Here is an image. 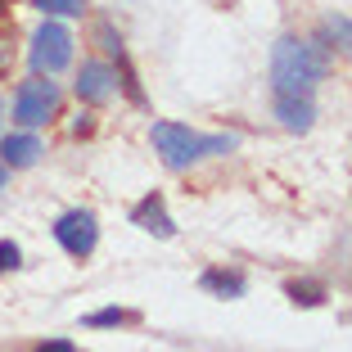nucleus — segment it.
Here are the masks:
<instances>
[{
	"label": "nucleus",
	"mask_w": 352,
	"mask_h": 352,
	"mask_svg": "<svg viewBox=\"0 0 352 352\" xmlns=\"http://www.w3.org/2000/svg\"><path fill=\"white\" fill-rule=\"evenodd\" d=\"M330 68V50L321 41H298V36H280L271 45V86L276 95H311L316 82Z\"/></svg>",
	"instance_id": "obj_1"
},
{
	"label": "nucleus",
	"mask_w": 352,
	"mask_h": 352,
	"mask_svg": "<svg viewBox=\"0 0 352 352\" xmlns=\"http://www.w3.org/2000/svg\"><path fill=\"white\" fill-rule=\"evenodd\" d=\"M154 149L163 154V163L172 167H190L199 163L204 154H230L239 145V135H204V131H190L181 122H154Z\"/></svg>",
	"instance_id": "obj_2"
},
{
	"label": "nucleus",
	"mask_w": 352,
	"mask_h": 352,
	"mask_svg": "<svg viewBox=\"0 0 352 352\" xmlns=\"http://www.w3.org/2000/svg\"><path fill=\"white\" fill-rule=\"evenodd\" d=\"M54 113H59V86L45 73L28 77V82L19 86V95H14V122L19 126H41V122H50Z\"/></svg>",
	"instance_id": "obj_3"
},
{
	"label": "nucleus",
	"mask_w": 352,
	"mask_h": 352,
	"mask_svg": "<svg viewBox=\"0 0 352 352\" xmlns=\"http://www.w3.org/2000/svg\"><path fill=\"white\" fill-rule=\"evenodd\" d=\"M54 239L68 258H91L95 244H100V221H95L91 208H68L54 221Z\"/></svg>",
	"instance_id": "obj_4"
},
{
	"label": "nucleus",
	"mask_w": 352,
	"mask_h": 352,
	"mask_svg": "<svg viewBox=\"0 0 352 352\" xmlns=\"http://www.w3.org/2000/svg\"><path fill=\"white\" fill-rule=\"evenodd\" d=\"M68 59H73V32L63 28V23H41L36 36H32V68L50 77Z\"/></svg>",
	"instance_id": "obj_5"
},
{
	"label": "nucleus",
	"mask_w": 352,
	"mask_h": 352,
	"mask_svg": "<svg viewBox=\"0 0 352 352\" xmlns=\"http://www.w3.org/2000/svg\"><path fill=\"white\" fill-rule=\"evenodd\" d=\"M113 91H118V73L109 63H100V59L82 63V73H77V100L82 104H109Z\"/></svg>",
	"instance_id": "obj_6"
},
{
	"label": "nucleus",
	"mask_w": 352,
	"mask_h": 352,
	"mask_svg": "<svg viewBox=\"0 0 352 352\" xmlns=\"http://www.w3.org/2000/svg\"><path fill=\"white\" fill-rule=\"evenodd\" d=\"M131 226H140V230H149V235H158V239H172L176 235V221L167 217V204H163V195H145L140 204L131 208Z\"/></svg>",
	"instance_id": "obj_7"
},
{
	"label": "nucleus",
	"mask_w": 352,
	"mask_h": 352,
	"mask_svg": "<svg viewBox=\"0 0 352 352\" xmlns=\"http://www.w3.org/2000/svg\"><path fill=\"white\" fill-rule=\"evenodd\" d=\"M276 118L289 126V131H311L316 104H311V95H276Z\"/></svg>",
	"instance_id": "obj_8"
},
{
	"label": "nucleus",
	"mask_w": 352,
	"mask_h": 352,
	"mask_svg": "<svg viewBox=\"0 0 352 352\" xmlns=\"http://www.w3.org/2000/svg\"><path fill=\"white\" fill-rule=\"evenodd\" d=\"M36 158H41V140H36V135H5V140H0V163L10 167H32L36 163Z\"/></svg>",
	"instance_id": "obj_9"
},
{
	"label": "nucleus",
	"mask_w": 352,
	"mask_h": 352,
	"mask_svg": "<svg viewBox=\"0 0 352 352\" xmlns=\"http://www.w3.org/2000/svg\"><path fill=\"white\" fill-rule=\"evenodd\" d=\"M199 289L217 294V298H239V294L249 289V280H244V271H221V267H208L204 276H199Z\"/></svg>",
	"instance_id": "obj_10"
},
{
	"label": "nucleus",
	"mask_w": 352,
	"mask_h": 352,
	"mask_svg": "<svg viewBox=\"0 0 352 352\" xmlns=\"http://www.w3.org/2000/svg\"><path fill=\"white\" fill-rule=\"evenodd\" d=\"M285 294H289L298 307H321V302H325V285H321V280H289V289H285Z\"/></svg>",
	"instance_id": "obj_11"
},
{
	"label": "nucleus",
	"mask_w": 352,
	"mask_h": 352,
	"mask_svg": "<svg viewBox=\"0 0 352 352\" xmlns=\"http://www.w3.org/2000/svg\"><path fill=\"white\" fill-rule=\"evenodd\" d=\"M135 321V311H122V307H100L86 316V325L91 330H109V325H131Z\"/></svg>",
	"instance_id": "obj_12"
},
{
	"label": "nucleus",
	"mask_w": 352,
	"mask_h": 352,
	"mask_svg": "<svg viewBox=\"0 0 352 352\" xmlns=\"http://www.w3.org/2000/svg\"><path fill=\"white\" fill-rule=\"evenodd\" d=\"M36 10L54 14V19H68V14H82L86 10V0H36Z\"/></svg>",
	"instance_id": "obj_13"
},
{
	"label": "nucleus",
	"mask_w": 352,
	"mask_h": 352,
	"mask_svg": "<svg viewBox=\"0 0 352 352\" xmlns=\"http://www.w3.org/2000/svg\"><path fill=\"white\" fill-rule=\"evenodd\" d=\"M14 54H19V50H14V28H10V23H0V77L14 68Z\"/></svg>",
	"instance_id": "obj_14"
},
{
	"label": "nucleus",
	"mask_w": 352,
	"mask_h": 352,
	"mask_svg": "<svg viewBox=\"0 0 352 352\" xmlns=\"http://www.w3.org/2000/svg\"><path fill=\"white\" fill-rule=\"evenodd\" d=\"M325 36H334V45H343L352 54V19H330L325 23Z\"/></svg>",
	"instance_id": "obj_15"
},
{
	"label": "nucleus",
	"mask_w": 352,
	"mask_h": 352,
	"mask_svg": "<svg viewBox=\"0 0 352 352\" xmlns=\"http://www.w3.org/2000/svg\"><path fill=\"white\" fill-rule=\"evenodd\" d=\"M19 267H23V249L14 239H0V276L5 271H19Z\"/></svg>",
	"instance_id": "obj_16"
},
{
	"label": "nucleus",
	"mask_w": 352,
	"mask_h": 352,
	"mask_svg": "<svg viewBox=\"0 0 352 352\" xmlns=\"http://www.w3.org/2000/svg\"><path fill=\"white\" fill-rule=\"evenodd\" d=\"M36 352H77V343H68V339H50V343H41Z\"/></svg>",
	"instance_id": "obj_17"
},
{
	"label": "nucleus",
	"mask_w": 352,
	"mask_h": 352,
	"mask_svg": "<svg viewBox=\"0 0 352 352\" xmlns=\"http://www.w3.org/2000/svg\"><path fill=\"white\" fill-rule=\"evenodd\" d=\"M5 181H10V167L0 163V190H5Z\"/></svg>",
	"instance_id": "obj_18"
},
{
	"label": "nucleus",
	"mask_w": 352,
	"mask_h": 352,
	"mask_svg": "<svg viewBox=\"0 0 352 352\" xmlns=\"http://www.w3.org/2000/svg\"><path fill=\"white\" fill-rule=\"evenodd\" d=\"M0 23H10V10H5V0H0Z\"/></svg>",
	"instance_id": "obj_19"
}]
</instances>
